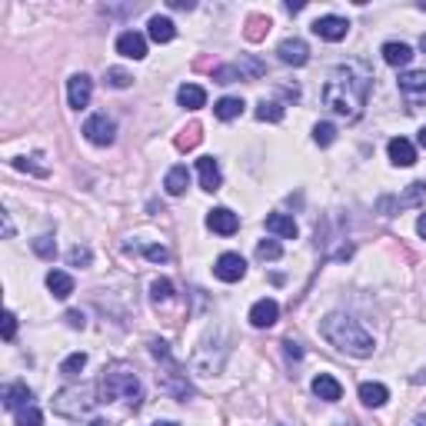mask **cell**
Instances as JSON below:
<instances>
[{
    "instance_id": "6da1fadb",
    "label": "cell",
    "mask_w": 426,
    "mask_h": 426,
    "mask_svg": "<svg viewBox=\"0 0 426 426\" xmlns=\"http://www.w3.org/2000/svg\"><path fill=\"white\" fill-rule=\"evenodd\" d=\"M370 80L373 77L363 70V64H340L323 84V106L343 120H357L367 104Z\"/></svg>"
},
{
    "instance_id": "7a4b0ae2",
    "label": "cell",
    "mask_w": 426,
    "mask_h": 426,
    "mask_svg": "<svg viewBox=\"0 0 426 426\" xmlns=\"http://www.w3.org/2000/svg\"><path fill=\"white\" fill-rule=\"evenodd\" d=\"M320 333H323V340H327L330 347H337V350H343L350 357H360V360L373 357V347H377L367 330L360 327L357 320L343 317V313H330V317L320 323Z\"/></svg>"
},
{
    "instance_id": "3957f363",
    "label": "cell",
    "mask_w": 426,
    "mask_h": 426,
    "mask_svg": "<svg viewBox=\"0 0 426 426\" xmlns=\"http://www.w3.org/2000/svg\"><path fill=\"white\" fill-rule=\"evenodd\" d=\"M100 403H114V400H127V407L137 410L144 403V387H140V377L130 363H110L100 373Z\"/></svg>"
},
{
    "instance_id": "277c9868",
    "label": "cell",
    "mask_w": 426,
    "mask_h": 426,
    "mask_svg": "<svg viewBox=\"0 0 426 426\" xmlns=\"http://www.w3.org/2000/svg\"><path fill=\"white\" fill-rule=\"evenodd\" d=\"M97 403L100 400L94 387H67L54 397V413H60V417H67V420H80V417H87Z\"/></svg>"
},
{
    "instance_id": "5b68a950",
    "label": "cell",
    "mask_w": 426,
    "mask_h": 426,
    "mask_svg": "<svg viewBox=\"0 0 426 426\" xmlns=\"http://www.w3.org/2000/svg\"><path fill=\"white\" fill-rule=\"evenodd\" d=\"M84 137H87L94 147H110L117 137V124L106 114H94V117H87V124H84Z\"/></svg>"
},
{
    "instance_id": "8992f818",
    "label": "cell",
    "mask_w": 426,
    "mask_h": 426,
    "mask_svg": "<svg viewBox=\"0 0 426 426\" xmlns=\"http://www.w3.org/2000/svg\"><path fill=\"white\" fill-rule=\"evenodd\" d=\"M213 273H217V280H223V283H237L247 277V260H243L240 253H223V257H217V263H213Z\"/></svg>"
},
{
    "instance_id": "52a82bcc",
    "label": "cell",
    "mask_w": 426,
    "mask_h": 426,
    "mask_svg": "<svg viewBox=\"0 0 426 426\" xmlns=\"http://www.w3.org/2000/svg\"><path fill=\"white\" fill-rule=\"evenodd\" d=\"M90 97H94V80L87 77V74H74V77L67 80V100L74 110H84V106L90 104Z\"/></svg>"
},
{
    "instance_id": "ba28073f",
    "label": "cell",
    "mask_w": 426,
    "mask_h": 426,
    "mask_svg": "<svg viewBox=\"0 0 426 426\" xmlns=\"http://www.w3.org/2000/svg\"><path fill=\"white\" fill-rule=\"evenodd\" d=\"M397 84L410 104H423L426 100V70H407V74H400Z\"/></svg>"
},
{
    "instance_id": "9c48e42d",
    "label": "cell",
    "mask_w": 426,
    "mask_h": 426,
    "mask_svg": "<svg viewBox=\"0 0 426 426\" xmlns=\"http://www.w3.org/2000/svg\"><path fill=\"white\" fill-rule=\"evenodd\" d=\"M277 57H280L283 64H290V67H303V64L310 60V47H307L303 37H287L280 47H277Z\"/></svg>"
},
{
    "instance_id": "30bf717a",
    "label": "cell",
    "mask_w": 426,
    "mask_h": 426,
    "mask_svg": "<svg viewBox=\"0 0 426 426\" xmlns=\"http://www.w3.org/2000/svg\"><path fill=\"white\" fill-rule=\"evenodd\" d=\"M313 34L323 40H330V44H337V40H343L350 34V24L343 17H333V14H327V17H317L313 20Z\"/></svg>"
},
{
    "instance_id": "8fae6325",
    "label": "cell",
    "mask_w": 426,
    "mask_h": 426,
    "mask_svg": "<svg viewBox=\"0 0 426 426\" xmlns=\"http://www.w3.org/2000/svg\"><path fill=\"white\" fill-rule=\"evenodd\" d=\"M207 227L213 233H220V237H233V233L240 230V217L233 210H227V207H217V210L207 213Z\"/></svg>"
},
{
    "instance_id": "7c38bea8",
    "label": "cell",
    "mask_w": 426,
    "mask_h": 426,
    "mask_svg": "<svg viewBox=\"0 0 426 426\" xmlns=\"http://www.w3.org/2000/svg\"><path fill=\"white\" fill-rule=\"evenodd\" d=\"M117 54H124L127 60H144L147 57V37L137 30H124L117 37Z\"/></svg>"
},
{
    "instance_id": "4fadbf2b",
    "label": "cell",
    "mask_w": 426,
    "mask_h": 426,
    "mask_svg": "<svg viewBox=\"0 0 426 426\" xmlns=\"http://www.w3.org/2000/svg\"><path fill=\"white\" fill-rule=\"evenodd\" d=\"M197 174H200V187H204L207 194H213V190H220L223 187L220 164H217L213 157H200V160H197Z\"/></svg>"
},
{
    "instance_id": "5bb4252c",
    "label": "cell",
    "mask_w": 426,
    "mask_h": 426,
    "mask_svg": "<svg viewBox=\"0 0 426 426\" xmlns=\"http://www.w3.org/2000/svg\"><path fill=\"white\" fill-rule=\"evenodd\" d=\"M277 317H280V303L277 300H257L250 307V323L257 330H267L277 323Z\"/></svg>"
},
{
    "instance_id": "9a60e30c",
    "label": "cell",
    "mask_w": 426,
    "mask_h": 426,
    "mask_svg": "<svg viewBox=\"0 0 426 426\" xmlns=\"http://www.w3.org/2000/svg\"><path fill=\"white\" fill-rule=\"evenodd\" d=\"M387 150H390V160H393L397 167H413L417 164V147L410 144L407 137H393Z\"/></svg>"
},
{
    "instance_id": "2e32d148",
    "label": "cell",
    "mask_w": 426,
    "mask_h": 426,
    "mask_svg": "<svg viewBox=\"0 0 426 426\" xmlns=\"http://www.w3.org/2000/svg\"><path fill=\"white\" fill-rule=\"evenodd\" d=\"M30 400H34V393H30L27 383H10V387L4 390V407H7L10 413H17V410L30 407Z\"/></svg>"
},
{
    "instance_id": "e0dca14e",
    "label": "cell",
    "mask_w": 426,
    "mask_h": 426,
    "mask_svg": "<svg viewBox=\"0 0 426 426\" xmlns=\"http://www.w3.org/2000/svg\"><path fill=\"white\" fill-rule=\"evenodd\" d=\"M313 393H317L320 400H327V403H337V400L343 397V387H340L337 377H330V373H320V377H313Z\"/></svg>"
},
{
    "instance_id": "ac0fdd59",
    "label": "cell",
    "mask_w": 426,
    "mask_h": 426,
    "mask_svg": "<svg viewBox=\"0 0 426 426\" xmlns=\"http://www.w3.org/2000/svg\"><path fill=\"white\" fill-rule=\"evenodd\" d=\"M147 37L154 40V44H170V40L177 37V27L170 17H150V24H147Z\"/></svg>"
},
{
    "instance_id": "d6986e66",
    "label": "cell",
    "mask_w": 426,
    "mask_h": 426,
    "mask_svg": "<svg viewBox=\"0 0 426 426\" xmlns=\"http://www.w3.org/2000/svg\"><path fill=\"white\" fill-rule=\"evenodd\" d=\"M164 187H167V194H170V197H184L187 187H190V174H187V167L184 164L170 167V170H167Z\"/></svg>"
},
{
    "instance_id": "ffe728a7",
    "label": "cell",
    "mask_w": 426,
    "mask_h": 426,
    "mask_svg": "<svg viewBox=\"0 0 426 426\" xmlns=\"http://www.w3.org/2000/svg\"><path fill=\"white\" fill-rule=\"evenodd\" d=\"M383 60H387L390 67H407L410 60H413V47H410V44L390 40V44H383Z\"/></svg>"
},
{
    "instance_id": "44dd1931",
    "label": "cell",
    "mask_w": 426,
    "mask_h": 426,
    "mask_svg": "<svg viewBox=\"0 0 426 426\" xmlns=\"http://www.w3.org/2000/svg\"><path fill=\"white\" fill-rule=\"evenodd\" d=\"M267 230L277 233V237H283V240H297V223H293V217H287V213H270L267 217Z\"/></svg>"
},
{
    "instance_id": "7402d4cb",
    "label": "cell",
    "mask_w": 426,
    "mask_h": 426,
    "mask_svg": "<svg viewBox=\"0 0 426 426\" xmlns=\"http://www.w3.org/2000/svg\"><path fill=\"white\" fill-rule=\"evenodd\" d=\"M47 290L57 297V300H67L70 293H74V277L64 270H50L47 273Z\"/></svg>"
},
{
    "instance_id": "603a6c76",
    "label": "cell",
    "mask_w": 426,
    "mask_h": 426,
    "mask_svg": "<svg viewBox=\"0 0 426 426\" xmlns=\"http://www.w3.org/2000/svg\"><path fill=\"white\" fill-rule=\"evenodd\" d=\"M360 400H363V407L380 410L390 400V390L383 383H360Z\"/></svg>"
},
{
    "instance_id": "cb8c5ba5",
    "label": "cell",
    "mask_w": 426,
    "mask_h": 426,
    "mask_svg": "<svg viewBox=\"0 0 426 426\" xmlns=\"http://www.w3.org/2000/svg\"><path fill=\"white\" fill-rule=\"evenodd\" d=\"M177 100H180V106H187V110H200V106L207 104V90L197 87V84H184V87L177 90Z\"/></svg>"
},
{
    "instance_id": "d4e9b609",
    "label": "cell",
    "mask_w": 426,
    "mask_h": 426,
    "mask_svg": "<svg viewBox=\"0 0 426 426\" xmlns=\"http://www.w3.org/2000/svg\"><path fill=\"white\" fill-rule=\"evenodd\" d=\"M213 114L220 117V120H237L243 114V100L240 97H223L213 104Z\"/></svg>"
},
{
    "instance_id": "484cf974",
    "label": "cell",
    "mask_w": 426,
    "mask_h": 426,
    "mask_svg": "<svg viewBox=\"0 0 426 426\" xmlns=\"http://www.w3.org/2000/svg\"><path fill=\"white\" fill-rule=\"evenodd\" d=\"M257 120H263V124H280L283 106L277 104V100H260V104H257Z\"/></svg>"
},
{
    "instance_id": "4316f807",
    "label": "cell",
    "mask_w": 426,
    "mask_h": 426,
    "mask_svg": "<svg viewBox=\"0 0 426 426\" xmlns=\"http://www.w3.org/2000/svg\"><path fill=\"white\" fill-rule=\"evenodd\" d=\"M423 197H426V180H413L407 194L397 200V207H400V210H403V207H420V204H423Z\"/></svg>"
},
{
    "instance_id": "83f0119b",
    "label": "cell",
    "mask_w": 426,
    "mask_h": 426,
    "mask_svg": "<svg viewBox=\"0 0 426 426\" xmlns=\"http://www.w3.org/2000/svg\"><path fill=\"white\" fill-rule=\"evenodd\" d=\"M150 300L160 307V303H170L174 300V283L167 280V277H160V280L150 283Z\"/></svg>"
},
{
    "instance_id": "f1b7e54d",
    "label": "cell",
    "mask_w": 426,
    "mask_h": 426,
    "mask_svg": "<svg viewBox=\"0 0 426 426\" xmlns=\"http://www.w3.org/2000/svg\"><path fill=\"white\" fill-rule=\"evenodd\" d=\"M84 367H87V353H70V357L60 363V373H64V377H77Z\"/></svg>"
},
{
    "instance_id": "f546056e",
    "label": "cell",
    "mask_w": 426,
    "mask_h": 426,
    "mask_svg": "<svg viewBox=\"0 0 426 426\" xmlns=\"http://www.w3.org/2000/svg\"><path fill=\"white\" fill-rule=\"evenodd\" d=\"M106 84L114 90H127L130 84H134V74H127V70H120V67H110L106 70Z\"/></svg>"
},
{
    "instance_id": "4dcf8cb0",
    "label": "cell",
    "mask_w": 426,
    "mask_h": 426,
    "mask_svg": "<svg viewBox=\"0 0 426 426\" xmlns=\"http://www.w3.org/2000/svg\"><path fill=\"white\" fill-rule=\"evenodd\" d=\"M200 137H204L200 134V124H190L184 134L177 137V147H180V150H194V147L200 144Z\"/></svg>"
},
{
    "instance_id": "1f68e13d",
    "label": "cell",
    "mask_w": 426,
    "mask_h": 426,
    "mask_svg": "<svg viewBox=\"0 0 426 426\" xmlns=\"http://www.w3.org/2000/svg\"><path fill=\"white\" fill-rule=\"evenodd\" d=\"M257 257H260V260H280L283 247L277 240H260L257 243Z\"/></svg>"
},
{
    "instance_id": "d6a6232c",
    "label": "cell",
    "mask_w": 426,
    "mask_h": 426,
    "mask_svg": "<svg viewBox=\"0 0 426 426\" xmlns=\"http://www.w3.org/2000/svg\"><path fill=\"white\" fill-rule=\"evenodd\" d=\"M40 423H44V413H40L34 403L24 407V410H17V426H40Z\"/></svg>"
},
{
    "instance_id": "836d02e7",
    "label": "cell",
    "mask_w": 426,
    "mask_h": 426,
    "mask_svg": "<svg viewBox=\"0 0 426 426\" xmlns=\"http://www.w3.org/2000/svg\"><path fill=\"white\" fill-rule=\"evenodd\" d=\"M213 80H217V84H237V80H243V70L233 67V64H227V67L213 70Z\"/></svg>"
},
{
    "instance_id": "e575fe53",
    "label": "cell",
    "mask_w": 426,
    "mask_h": 426,
    "mask_svg": "<svg viewBox=\"0 0 426 426\" xmlns=\"http://www.w3.org/2000/svg\"><path fill=\"white\" fill-rule=\"evenodd\" d=\"M34 253L44 257V260H54V257H57V243H54V237H37V240H34Z\"/></svg>"
},
{
    "instance_id": "d590c367",
    "label": "cell",
    "mask_w": 426,
    "mask_h": 426,
    "mask_svg": "<svg viewBox=\"0 0 426 426\" xmlns=\"http://www.w3.org/2000/svg\"><path fill=\"white\" fill-rule=\"evenodd\" d=\"M313 140H317L320 147H330L333 140H337V127L333 124H317L313 127Z\"/></svg>"
},
{
    "instance_id": "8d00e7d4",
    "label": "cell",
    "mask_w": 426,
    "mask_h": 426,
    "mask_svg": "<svg viewBox=\"0 0 426 426\" xmlns=\"http://www.w3.org/2000/svg\"><path fill=\"white\" fill-rule=\"evenodd\" d=\"M247 27H250V30H247V37H250V40H260V37H263V27L270 30V17H260V14H253V17L247 20Z\"/></svg>"
},
{
    "instance_id": "74e56055",
    "label": "cell",
    "mask_w": 426,
    "mask_h": 426,
    "mask_svg": "<svg viewBox=\"0 0 426 426\" xmlns=\"http://www.w3.org/2000/svg\"><path fill=\"white\" fill-rule=\"evenodd\" d=\"M90 260H94V257H90L87 247H74V250L67 253V263H70V267H90Z\"/></svg>"
},
{
    "instance_id": "f35d334b",
    "label": "cell",
    "mask_w": 426,
    "mask_h": 426,
    "mask_svg": "<svg viewBox=\"0 0 426 426\" xmlns=\"http://www.w3.org/2000/svg\"><path fill=\"white\" fill-rule=\"evenodd\" d=\"M150 353H154L160 363H164V360H174V357H170V347H167L164 340H150Z\"/></svg>"
},
{
    "instance_id": "ab89813d",
    "label": "cell",
    "mask_w": 426,
    "mask_h": 426,
    "mask_svg": "<svg viewBox=\"0 0 426 426\" xmlns=\"http://www.w3.org/2000/svg\"><path fill=\"white\" fill-rule=\"evenodd\" d=\"M14 333H17V317L7 310V313H4V340L10 343V340H14Z\"/></svg>"
},
{
    "instance_id": "60d3db41",
    "label": "cell",
    "mask_w": 426,
    "mask_h": 426,
    "mask_svg": "<svg viewBox=\"0 0 426 426\" xmlns=\"http://www.w3.org/2000/svg\"><path fill=\"white\" fill-rule=\"evenodd\" d=\"M64 320H67V327H74V330L87 327V320H84V313H80V310H67V313H64Z\"/></svg>"
},
{
    "instance_id": "b9f144b4",
    "label": "cell",
    "mask_w": 426,
    "mask_h": 426,
    "mask_svg": "<svg viewBox=\"0 0 426 426\" xmlns=\"http://www.w3.org/2000/svg\"><path fill=\"white\" fill-rule=\"evenodd\" d=\"M144 257H147V260H154V263H164V260H170V253H167L164 247H147V250H144Z\"/></svg>"
},
{
    "instance_id": "7bdbcfd3",
    "label": "cell",
    "mask_w": 426,
    "mask_h": 426,
    "mask_svg": "<svg viewBox=\"0 0 426 426\" xmlns=\"http://www.w3.org/2000/svg\"><path fill=\"white\" fill-rule=\"evenodd\" d=\"M283 350H287V357L290 360H303V347L297 340H283Z\"/></svg>"
},
{
    "instance_id": "ee69618b",
    "label": "cell",
    "mask_w": 426,
    "mask_h": 426,
    "mask_svg": "<svg viewBox=\"0 0 426 426\" xmlns=\"http://www.w3.org/2000/svg\"><path fill=\"white\" fill-rule=\"evenodd\" d=\"M283 7H287V14H300V10L307 7V4H303V0H287Z\"/></svg>"
},
{
    "instance_id": "f6af8a7d",
    "label": "cell",
    "mask_w": 426,
    "mask_h": 426,
    "mask_svg": "<svg viewBox=\"0 0 426 426\" xmlns=\"http://www.w3.org/2000/svg\"><path fill=\"white\" fill-rule=\"evenodd\" d=\"M170 10H194V0H170Z\"/></svg>"
},
{
    "instance_id": "bcb514c9",
    "label": "cell",
    "mask_w": 426,
    "mask_h": 426,
    "mask_svg": "<svg viewBox=\"0 0 426 426\" xmlns=\"http://www.w3.org/2000/svg\"><path fill=\"white\" fill-rule=\"evenodd\" d=\"M417 233H420V237H423V240H426V213H423V217H420V220H417Z\"/></svg>"
},
{
    "instance_id": "7dc6e473",
    "label": "cell",
    "mask_w": 426,
    "mask_h": 426,
    "mask_svg": "<svg viewBox=\"0 0 426 426\" xmlns=\"http://www.w3.org/2000/svg\"><path fill=\"white\" fill-rule=\"evenodd\" d=\"M420 147H423V150H426V127H423V130H420Z\"/></svg>"
},
{
    "instance_id": "c3c4849f",
    "label": "cell",
    "mask_w": 426,
    "mask_h": 426,
    "mask_svg": "<svg viewBox=\"0 0 426 426\" xmlns=\"http://www.w3.org/2000/svg\"><path fill=\"white\" fill-rule=\"evenodd\" d=\"M413 426H426V417H417L413 420Z\"/></svg>"
},
{
    "instance_id": "681fc988",
    "label": "cell",
    "mask_w": 426,
    "mask_h": 426,
    "mask_svg": "<svg viewBox=\"0 0 426 426\" xmlns=\"http://www.w3.org/2000/svg\"><path fill=\"white\" fill-rule=\"evenodd\" d=\"M420 50H423V54H426V34H423V37H420Z\"/></svg>"
},
{
    "instance_id": "f907efd6",
    "label": "cell",
    "mask_w": 426,
    "mask_h": 426,
    "mask_svg": "<svg viewBox=\"0 0 426 426\" xmlns=\"http://www.w3.org/2000/svg\"><path fill=\"white\" fill-rule=\"evenodd\" d=\"M90 426H110V423H104V420H97V423H90Z\"/></svg>"
},
{
    "instance_id": "816d5d0a",
    "label": "cell",
    "mask_w": 426,
    "mask_h": 426,
    "mask_svg": "<svg viewBox=\"0 0 426 426\" xmlns=\"http://www.w3.org/2000/svg\"><path fill=\"white\" fill-rule=\"evenodd\" d=\"M154 426H177V423H154Z\"/></svg>"
},
{
    "instance_id": "f5cc1de1",
    "label": "cell",
    "mask_w": 426,
    "mask_h": 426,
    "mask_svg": "<svg viewBox=\"0 0 426 426\" xmlns=\"http://www.w3.org/2000/svg\"><path fill=\"white\" fill-rule=\"evenodd\" d=\"M420 10H426V4H420Z\"/></svg>"
}]
</instances>
